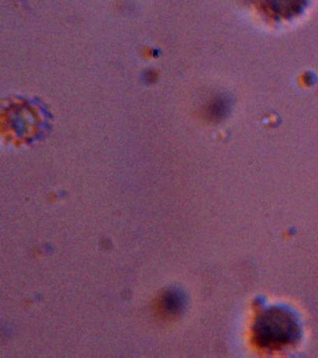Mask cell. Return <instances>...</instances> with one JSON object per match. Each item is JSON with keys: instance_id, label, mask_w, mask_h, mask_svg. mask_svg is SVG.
Wrapping results in <instances>:
<instances>
[{"instance_id": "cell-1", "label": "cell", "mask_w": 318, "mask_h": 358, "mask_svg": "<svg viewBox=\"0 0 318 358\" xmlns=\"http://www.w3.org/2000/svg\"><path fill=\"white\" fill-rule=\"evenodd\" d=\"M255 332L262 345L281 348L294 343L298 336V327L291 313L273 308L262 313L256 322Z\"/></svg>"}, {"instance_id": "cell-2", "label": "cell", "mask_w": 318, "mask_h": 358, "mask_svg": "<svg viewBox=\"0 0 318 358\" xmlns=\"http://www.w3.org/2000/svg\"><path fill=\"white\" fill-rule=\"evenodd\" d=\"M310 0H253L256 10L267 19L286 22L297 18L308 7Z\"/></svg>"}, {"instance_id": "cell-3", "label": "cell", "mask_w": 318, "mask_h": 358, "mask_svg": "<svg viewBox=\"0 0 318 358\" xmlns=\"http://www.w3.org/2000/svg\"><path fill=\"white\" fill-rule=\"evenodd\" d=\"M163 306L168 315L177 313L181 306L180 299L175 294H169L163 301Z\"/></svg>"}]
</instances>
